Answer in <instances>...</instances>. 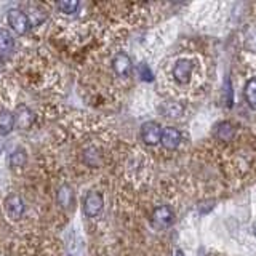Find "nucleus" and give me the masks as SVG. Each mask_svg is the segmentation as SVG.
I'll use <instances>...</instances> for the list:
<instances>
[{
  "label": "nucleus",
  "mask_w": 256,
  "mask_h": 256,
  "mask_svg": "<svg viewBox=\"0 0 256 256\" xmlns=\"http://www.w3.org/2000/svg\"><path fill=\"white\" fill-rule=\"evenodd\" d=\"M138 74L142 80H146V82H152V80H154V74H152V70L149 69L148 64H144V62H141L138 66Z\"/></svg>",
  "instance_id": "nucleus-21"
},
{
  "label": "nucleus",
  "mask_w": 256,
  "mask_h": 256,
  "mask_svg": "<svg viewBox=\"0 0 256 256\" xmlns=\"http://www.w3.org/2000/svg\"><path fill=\"white\" fill-rule=\"evenodd\" d=\"M182 141V134L174 126H166L162 132V146L166 149H176Z\"/></svg>",
  "instance_id": "nucleus-11"
},
{
  "label": "nucleus",
  "mask_w": 256,
  "mask_h": 256,
  "mask_svg": "<svg viewBox=\"0 0 256 256\" xmlns=\"http://www.w3.org/2000/svg\"><path fill=\"white\" fill-rule=\"evenodd\" d=\"M28 164V150L24 148H14L8 156V165L12 168H22Z\"/></svg>",
  "instance_id": "nucleus-14"
},
{
  "label": "nucleus",
  "mask_w": 256,
  "mask_h": 256,
  "mask_svg": "<svg viewBox=\"0 0 256 256\" xmlns=\"http://www.w3.org/2000/svg\"><path fill=\"white\" fill-rule=\"evenodd\" d=\"M56 8L62 13V14H74L78 10V2L76 0H61V2L56 4Z\"/></svg>",
  "instance_id": "nucleus-20"
},
{
  "label": "nucleus",
  "mask_w": 256,
  "mask_h": 256,
  "mask_svg": "<svg viewBox=\"0 0 256 256\" xmlns=\"http://www.w3.org/2000/svg\"><path fill=\"white\" fill-rule=\"evenodd\" d=\"M82 160H84V164H86L88 166H100L102 162V157H101L100 149H96L94 146H90V148L84 149Z\"/></svg>",
  "instance_id": "nucleus-16"
},
{
  "label": "nucleus",
  "mask_w": 256,
  "mask_h": 256,
  "mask_svg": "<svg viewBox=\"0 0 256 256\" xmlns=\"http://www.w3.org/2000/svg\"><path fill=\"white\" fill-rule=\"evenodd\" d=\"M4 208L12 221H20L26 212V204L20 194H8L4 200Z\"/></svg>",
  "instance_id": "nucleus-2"
},
{
  "label": "nucleus",
  "mask_w": 256,
  "mask_h": 256,
  "mask_svg": "<svg viewBox=\"0 0 256 256\" xmlns=\"http://www.w3.org/2000/svg\"><path fill=\"white\" fill-rule=\"evenodd\" d=\"M245 100L253 110H256V78H250L245 85Z\"/></svg>",
  "instance_id": "nucleus-18"
},
{
  "label": "nucleus",
  "mask_w": 256,
  "mask_h": 256,
  "mask_svg": "<svg viewBox=\"0 0 256 256\" xmlns=\"http://www.w3.org/2000/svg\"><path fill=\"white\" fill-rule=\"evenodd\" d=\"M16 126L14 124V114L8 109L0 110V136H6L13 132V128Z\"/></svg>",
  "instance_id": "nucleus-13"
},
{
  "label": "nucleus",
  "mask_w": 256,
  "mask_h": 256,
  "mask_svg": "<svg viewBox=\"0 0 256 256\" xmlns=\"http://www.w3.org/2000/svg\"><path fill=\"white\" fill-rule=\"evenodd\" d=\"M56 204H58L62 210H68V208L74 205V189H72L69 184H61V186L56 189Z\"/></svg>",
  "instance_id": "nucleus-9"
},
{
  "label": "nucleus",
  "mask_w": 256,
  "mask_h": 256,
  "mask_svg": "<svg viewBox=\"0 0 256 256\" xmlns=\"http://www.w3.org/2000/svg\"><path fill=\"white\" fill-rule=\"evenodd\" d=\"M234 134H236V128H234V125H232L230 122H221L218 126H216V130H214L216 138H218L220 141H224V142L232 141Z\"/></svg>",
  "instance_id": "nucleus-15"
},
{
  "label": "nucleus",
  "mask_w": 256,
  "mask_h": 256,
  "mask_svg": "<svg viewBox=\"0 0 256 256\" xmlns=\"http://www.w3.org/2000/svg\"><path fill=\"white\" fill-rule=\"evenodd\" d=\"M14 52V37L13 32L6 28H0V58H10Z\"/></svg>",
  "instance_id": "nucleus-8"
},
{
  "label": "nucleus",
  "mask_w": 256,
  "mask_h": 256,
  "mask_svg": "<svg viewBox=\"0 0 256 256\" xmlns=\"http://www.w3.org/2000/svg\"><path fill=\"white\" fill-rule=\"evenodd\" d=\"M82 208H84L85 216H88V218H94V216H98L104 208L102 194H100V192H96V190H88L84 197Z\"/></svg>",
  "instance_id": "nucleus-3"
},
{
  "label": "nucleus",
  "mask_w": 256,
  "mask_h": 256,
  "mask_svg": "<svg viewBox=\"0 0 256 256\" xmlns=\"http://www.w3.org/2000/svg\"><path fill=\"white\" fill-rule=\"evenodd\" d=\"M13 114H14L16 128H20V130H29L36 122L34 110H32L29 106H26V104H20V106L14 109Z\"/></svg>",
  "instance_id": "nucleus-4"
},
{
  "label": "nucleus",
  "mask_w": 256,
  "mask_h": 256,
  "mask_svg": "<svg viewBox=\"0 0 256 256\" xmlns=\"http://www.w3.org/2000/svg\"><path fill=\"white\" fill-rule=\"evenodd\" d=\"M173 218H174V214L170 210V206L162 205V206H157L154 213H152V224H154V228L157 229H166L173 224Z\"/></svg>",
  "instance_id": "nucleus-6"
},
{
  "label": "nucleus",
  "mask_w": 256,
  "mask_h": 256,
  "mask_svg": "<svg viewBox=\"0 0 256 256\" xmlns=\"http://www.w3.org/2000/svg\"><path fill=\"white\" fill-rule=\"evenodd\" d=\"M6 22L14 34H18V36H26L32 29L26 13H24V10H21V8H12V10H8Z\"/></svg>",
  "instance_id": "nucleus-1"
},
{
  "label": "nucleus",
  "mask_w": 256,
  "mask_h": 256,
  "mask_svg": "<svg viewBox=\"0 0 256 256\" xmlns=\"http://www.w3.org/2000/svg\"><path fill=\"white\" fill-rule=\"evenodd\" d=\"M162 132L164 128L157 122H146L141 126V138L149 146H156L162 141Z\"/></svg>",
  "instance_id": "nucleus-5"
},
{
  "label": "nucleus",
  "mask_w": 256,
  "mask_h": 256,
  "mask_svg": "<svg viewBox=\"0 0 256 256\" xmlns=\"http://www.w3.org/2000/svg\"><path fill=\"white\" fill-rule=\"evenodd\" d=\"M112 69L117 76L120 77H126L130 74L132 70V60L130 56L125 54V53H118L114 56V60H112Z\"/></svg>",
  "instance_id": "nucleus-12"
},
{
  "label": "nucleus",
  "mask_w": 256,
  "mask_h": 256,
  "mask_svg": "<svg viewBox=\"0 0 256 256\" xmlns=\"http://www.w3.org/2000/svg\"><path fill=\"white\" fill-rule=\"evenodd\" d=\"M182 106L180 102H174V101H165L162 102V106H160V112H162L164 117H172V118H176L182 114Z\"/></svg>",
  "instance_id": "nucleus-17"
},
{
  "label": "nucleus",
  "mask_w": 256,
  "mask_h": 256,
  "mask_svg": "<svg viewBox=\"0 0 256 256\" xmlns=\"http://www.w3.org/2000/svg\"><path fill=\"white\" fill-rule=\"evenodd\" d=\"M244 45L248 52L256 53V26H250L245 32V38H244Z\"/></svg>",
  "instance_id": "nucleus-19"
},
{
  "label": "nucleus",
  "mask_w": 256,
  "mask_h": 256,
  "mask_svg": "<svg viewBox=\"0 0 256 256\" xmlns=\"http://www.w3.org/2000/svg\"><path fill=\"white\" fill-rule=\"evenodd\" d=\"M226 94H228V106H232V98H230V82L226 78Z\"/></svg>",
  "instance_id": "nucleus-22"
},
{
  "label": "nucleus",
  "mask_w": 256,
  "mask_h": 256,
  "mask_svg": "<svg viewBox=\"0 0 256 256\" xmlns=\"http://www.w3.org/2000/svg\"><path fill=\"white\" fill-rule=\"evenodd\" d=\"M178 256H184V254H182L181 252H178Z\"/></svg>",
  "instance_id": "nucleus-23"
},
{
  "label": "nucleus",
  "mask_w": 256,
  "mask_h": 256,
  "mask_svg": "<svg viewBox=\"0 0 256 256\" xmlns=\"http://www.w3.org/2000/svg\"><path fill=\"white\" fill-rule=\"evenodd\" d=\"M192 69H194V64L190 60H180L176 61L174 68H173V77L178 84H188L192 76Z\"/></svg>",
  "instance_id": "nucleus-7"
},
{
  "label": "nucleus",
  "mask_w": 256,
  "mask_h": 256,
  "mask_svg": "<svg viewBox=\"0 0 256 256\" xmlns=\"http://www.w3.org/2000/svg\"><path fill=\"white\" fill-rule=\"evenodd\" d=\"M24 13H26L28 20L30 22V28L42 26V24L48 20V13L38 5H28L26 10H24Z\"/></svg>",
  "instance_id": "nucleus-10"
}]
</instances>
